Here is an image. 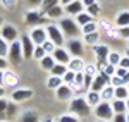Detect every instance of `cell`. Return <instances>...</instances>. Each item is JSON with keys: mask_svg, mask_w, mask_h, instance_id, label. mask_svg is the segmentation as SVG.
I'll return each mask as SVG.
<instances>
[{"mask_svg": "<svg viewBox=\"0 0 129 122\" xmlns=\"http://www.w3.org/2000/svg\"><path fill=\"white\" fill-rule=\"evenodd\" d=\"M59 28L62 31V34L66 36V38H79L81 33V28L78 26V22L74 19H71V17H62L59 19Z\"/></svg>", "mask_w": 129, "mask_h": 122, "instance_id": "cell-1", "label": "cell"}, {"mask_svg": "<svg viewBox=\"0 0 129 122\" xmlns=\"http://www.w3.org/2000/svg\"><path fill=\"white\" fill-rule=\"evenodd\" d=\"M69 110H71V113H74L76 117H88L89 112H91L86 98H83V96H76V98L71 100Z\"/></svg>", "mask_w": 129, "mask_h": 122, "instance_id": "cell-2", "label": "cell"}, {"mask_svg": "<svg viewBox=\"0 0 129 122\" xmlns=\"http://www.w3.org/2000/svg\"><path fill=\"white\" fill-rule=\"evenodd\" d=\"M47 36H48L50 41L55 43V47H64V43H66V36L62 34L59 24L48 22V24H47Z\"/></svg>", "mask_w": 129, "mask_h": 122, "instance_id": "cell-3", "label": "cell"}, {"mask_svg": "<svg viewBox=\"0 0 129 122\" xmlns=\"http://www.w3.org/2000/svg\"><path fill=\"white\" fill-rule=\"evenodd\" d=\"M7 60L9 64L12 65H19L21 62L24 60V57H22V48H21V41L16 40L12 41L9 45V55H7Z\"/></svg>", "mask_w": 129, "mask_h": 122, "instance_id": "cell-4", "label": "cell"}, {"mask_svg": "<svg viewBox=\"0 0 129 122\" xmlns=\"http://www.w3.org/2000/svg\"><path fill=\"white\" fill-rule=\"evenodd\" d=\"M95 115L98 117V120H112L114 119V110H112V105L110 102H100L96 107H95Z\"/></svg>", "mask_w": 129, "mask_h": 122, "instance_id": "cell-5", "label": "cell"}, {"mask_svg": "<svg viewBox=\"0 0 129 122\" xmlns=\"http://www.w3.org/2000/svg\"><path fill=\"white\" fill-rule=\"evenodd\" d=\"M66 50L69 52L71 57H83V53H84L83 41L79 38H69V40H66Z\"/></svg>", "mask_w": 129, "mask_h": 122, "instance_id": "cell-6", "label": "cell"}, {"mask_svg": "<svg viewBox=\"0 0 129 122\" xmlns=\"http://www.w3.org/2000/svg\"><path fill=\"white\" fill-rule=\"evenodd\" d=\"M24 21H26V24H29V26H38V24L47 22V16H45V12H43V10L33 9V10H29V12H26Z\"/></svg>", "mask_w": 129, "mask_h": 122, "instance_id": "cell-7", "label": "cell"}, {"mask_svg": "<svg viewBox=\"0 0 129 122\" xmlns=\"http://www.w3.org/2000/svg\"><path fill=\"white\" fill-rule=\"evenodd\" d=\"M0 36L7 41V43H12V41L17 40L19 31H17L16 26H12V24H9V22H4V24H2V28H0Z\"/></svg>", "mask_w": 129, "mask_h": 122, "instance_id": "cell-8", "label": "cell"}, {"mask_svg": "<svg viewBox=\"0 0 129 122\" xmlns=\"http://www.w3.org/2000/svg\"><path fill=\"white\" fill-rule=\"evenodd\" d=\"M109 84H110V77L105 74V72L100 71L98 74L93 77V83H91V88H89V90H91V91H98L100 93L105 86H109Z\"/></svg>", "mask_w": 129, "mask_h": 122, "instance_id": "cell-9", "label": "cell"}, {"mask_svg": "<svg viewBox=\"0 0 129 122\" xmlns=\"http://www.w3.org/2000/svg\"><path fill=\"white\" fill-rule=\"evenodd\" d=\"M21 48H22V57L24 59H33V52H35V43L29 38V34H22L21 36Z\"/></svg>", "mask_w": 129, "mask_h": 122, "instance_id": "cell-10", "label": "cell"}, {"mask_svg": "<svg viewBox=\"0 0 129 122\" xmlns=\"http://www.w3.org/2000/svg\"><path fill=\"white\" fill-rule=\"evenodd\" d=\"M10 98H12V102H16V103L26 102V100L33 98V90H29V88H16L14 91L10 93Z\"/></svg>", "mask_w": 129, "mask_h": 122, "instance_id": "cell-11", "label": "cell"}, {"mask_svg": "<svg viewBox=\"0 0 129 122\" xmlns=\"http://www.w3.org/2000/svg\"><path fill=\"white\" fill-rule=\"evenodd\" d=\"M28 34H29V38L33 40V43H35V45H43L45 41L48 40V36H47V29H45V28H41V26L33 28Z\"/></svg>", "mask_w": 129, "mask_h": 122, "instance_id": "cell-12", "label": "cell"}, {"mask_svg": "<svg viewBox=\"0 0 129 122\" xmlns=\"http://www.w3.org/2000/svg\"><path fill=\"white\" fill-rule=\"evenodd\" d=\"M52 57H53V60L57 62V64H64V65H67L69 60L72 59L69 55V52L66 50L64 47H57V48L53 50V53H52Z\"/></svg>", "mask_w": 129, "mask_h": 122, "instance_id": "cell-13", "label": "cell"}, {"mask_svg": "<svg viewBox=\"0 0 129 122\" xmlns=\"http://www.w3.org/2000/svg\"><path fill=\"white\" fill-rule=\"evenodd\" d=\"M72 88H71L69 84H62L60 88L55 90V98L59 100V102H67V100H72Z\"/></svg>", "mask_w": 129, "mask_h": 122, "instance_id": "cell-14", "label": "cell"}, {"mask_svg": "<svg viewBox=\"0 0 129 122\" xmlns=\"http://www.w3.org/2000/svg\"><path fill=\"white\" fill-rule=\"evenodd\" d=\"M17 83H19V76L12 71V69H5L4 71V84L7 88H16Z\"/></svg>", "mask_w": 129, "mask_h": 122, "instance_id": "cell-15", "label": "cell"}, {"mask_svg": "<svg viewBox=\"0 0 129 122\" xmlns=\"http://www.w3.org/2000/svg\"><path fill=\"white\" fill-rule=\"evenodd\" d=\"M64 10H66V14L78 16V14H81V12H84V5H83V2H81V0H74V2H71L69 5H66Z\"/></svg>", "mask_w": 129, "mask_h": 122, "instance_id": "cell-16", "label": "cell"}, {"mask_svg": "<svg viewBox=\"0 0 129 122\" xmlns=\"http://www.w3.org/2000/svg\"><path fill=\"white\" fill-rule=\"evenodd\" d=\"M84 60H83V57H72L67 64V69L72 72H83L84 71Z\"/></svg>", "mask_w": 129, "mask_h": 122, "instance_id": "cell-17", "label": "cell"}, {"mask_svg": "<svg viewBox=\"0 0 129 122\" xmlns=\"http://www.w3.org/2000/svg\"><path fill=\"white\" fill-rule=\"evenodd\" d=\"M66 14V10H64V7L62 5H55V7H52V9L45 10V16L48 17V19H62V16Z\"/></svg>", "mask_w": 129, "mask_h": 122, "instance_id": "cell-18", "label": "cell"}, {"mask_svg": "<svg viewBox=\"0 0 129 122\" xmlns=\"http://www.w3.org/2000/svg\"><path fill=\"white\" fill-rule=\"evenodd\" d=\"M112 110L114 113H127V107H126V100H117V98H114L112 102Z\"/></svg>", "mask_w": 129, "mask_h": 122, "instance_id": "cell-19", "label": "cell"}, {"mask_svg": "<svg viewBox=\"0 0 129 122\" xmlns=\"http://www.w3.org/2000/svg\"><path fill=\"white\" fill-rule=\"evenodd\" d=\"M100 95H102V102H112L115 98V88L112 84H109L100 91Z\"/></svg>", "mask_w": 129, "mask_h": 122, "instance_id": "cell-20", "label": "cell"}, {"mask_svg": "<svg viewBox=\"0 0 129 122\" xmlns=\"http://www.w3.org/2000/svg\"><path fill=\"white\" fill-rule=\"evenodd\" d=\"M86 102H88L89 107H93V108H95V107L102 102V95H100L98 91H91V90H89V91L86 93Z\"/></svg>", "mask_w": 129, "mask_h": 122, "instance_id": "cell-21", "label": "cell"}, {"mask_svg": "<svg viewBox=\"0 0 129 122\" xmlns=\"http://www.w3.org/2000/svg\"><path fill=\"white\" fill-rule=\"evenodd\" d=\"M45 83H47V88L53 90V91H55L57 88H60V86L64 84L62 77H59V76H52V74H50L48 77H47V81H45Z\"/></svg>", "mask_w": 129, "mask_h": 122, "instance_id": "cell-22", "label": "cell"}, {"mask_svg": "<svg viewBox=\"0 0 129 122\" xmlns=\"http://www.w3.org/2000/svg\"><path fill=\"white\" fill-rule=\"evenodd\" d=\"M55 64H57V62L53 60V57H52V55H45V57L40 60V67L43 69V71H48L50 72V71H52V67H53Z\"/></svg>", "mask_w": 129, "mask_h": 122, "instance_id": "cell-23", "label": "cell"}, {"mask_svg": "<svg viewBox=\"0 0 129 122\" xmlns=\"http://www.w3.org/2000/svg\"><path fill=\"white\" fill-rule=\"evenodd\" d=\"M115 26H117V28L129 26V10H122L119 16L115 17Z\"/></svg>", "mask_w": 129, "mask_h": 122, "instance_id": "cell-24", "label": "cell"}, {"mask_svg": "<svg viewBox=\"0 0 129 122\" xmlns=\"http://www.w3.org/2000/svg\"><path fill=\"white\" fill-rule=\"evenodd\" d=\"M83 40H84V43H86V45H91V47L98 45V40H100V31L89 33V34H83Z\"/></svg>", "mask_w": 129, "mask_h": 122, "instance_id": "cell-25", "label": "cell"}, {"mask_svg": "<svg viewBox=\"0 0 129 122\" xmlns=\"http://www.w3.org/2000/svg\"><path fill=\"white\" fill-rule=\"evenodd\" d=\"M74 21L78 22V26H79V28H83L84 24H88V22H91V21H93V17L89 16V14L86 12V10H84V12H81V14H78Z\"/></svg>", "mask_w": 129, "mask_h": 122, "instance_id": "cell-26", "label": "cell"}, {"mask_svg": "<svg viewBox=\"0 0 129 122\" xmlns=\"http://www.w3.org/2000/svg\"><path fill=\"white\" fill-rule=\"evenodd\" d=\"M69 71L67 69V65H64V64H55L53 67H52V71H50V74L52 76H59V77H64V74Z\"/></svg>", "mask_w": 129, "mask_h": 122, "instance_id": "cell-27", "label": "cell"}, {"mask_svg": "<svg viewBox=\"0 0 129 122\" xmlns=\"http://www.w3.org/2000/svg\"><path fill=\"white\" fill-rule=\"evenodd\" d=\"M19 122H40V119H38V115L33 112V110H28V112H24L21 115Z\"/></svg>", "mask_w": 129, "mask_h": 122, "instance_id": "cell-28", "label": "cell"}, {"mask_svg": "<svg viewBox=\"0 0 129 122\" xmlns=\"http://www.w3.org/2000/svg\"><path fill=\"white\" fill-rule=\"evenodd\" d=\"M115 98H117V100H127L129 98L127 86H117V88H115Z\"/></svg>", "mask_w": 129, "mask_h": 122, "instance_id": "cell-29", "label": "cell"}, {"mask_svg": "<svg viewBox=\"0 0 129 122\" xmlns=\"http://www.w3.org/2000/svg\"><path fill=\"white\" fill-rule=\"evenodd\" d=\"M120 59H122V55H120L119 52H110V53H109V59H107V62H109L110 65H115V67H119Z\"/></svg>", "mask_w": 129, "mask_h": 122, "instance_id": "cell-30", "label": "cell"}, {"mask_svg": "<svg viewBox=\"0 0 129 122\" xmlns=\"http://www.w3.org/2000/svg\"><path fill=\"white\" fill-rule=\"evenodd\" d=\"M95 31H98V24H96L95 21H91V22L84 24V26L81 28V33H83V34H89V33H95Z\"/></svg>", "mask_w": 129, "mask_h": 122, "instance_id": "cell-31", "label": "cell"}, {"mask_svg": "<svg viewBox=\"0 0 129 122\" xmlns=\"http://www.w3.org/2000/svg\"><path fill=\"white\" fill-rule=\"evenodd\" d=\"M84 74H86V76H91V77H95V76H96V74H98V65H96V64H86V65H84Z\"/></svg>", "mask_w": 129, "mask_h": 122, "instance_id": "cell-32", "label": "cell"}, {"mask_svg": "<svg viewBox=\"0 0 129 122\" xmlns=\"http://www.w3.org/2000/svg\"><path fill=\"white\" fill-rule=\"evenodd\" d=\"M55 122H79V117H76L74 113H64Z\"/></svg>", "mask_w": 129, "mask_h": 122, "instance_id": "cell-33", "label": "cell"}, {"mask_svg": "<svg viewBox=\"0 0 129 122\" xmlns=\"http://www.w3.org/2000/svg\"><path fill=\"white\" fill-rule=\"evenodd\" d=\"M86 12H88L91 17H96L100 12H102V7H100V4L96 2V4H93V5H89V7H86Z\"/></svg>", "mask_w": 129, "mask_h": 122, "instance_id": "cell-34", "label": "cell"}, {"mask_svg": "<svg viewBox=\"0 0 129 122\" xmlns=\"http://www.w3.org/2000/svg\"><path fill=\"white\" fill-rule=\"evenodd\" d=\"M9 45L10 43H7V41L0 36V57H5L7 59V55H9Z\"/></svg>", "mask_w": 129, "mask_h": 122, "instance_id": "cell-35", "label": "cell"}, {"mask_svg": "<svg viewBox=\"0 0 129 122\" xmlns=\"http://www.w3.org/2000/svg\"><path fill=\"white\" fill-rule=\"evenodd\" d=\"M45 55H47V53H45V50H43V47H41V45H36V47H35V52H33V59L41 60Z\"/></svg>", "mask_w": 129, "mask_h": 122, "instance_id": "cell-36", "label": "cell"}, {"mask_svg": "<svg viewBox=\"0 0 129 122\" xmlns=\"http://www.w3.org/2000/svg\"><path fill=\"white\" fill-rule=\"evenodd\" d=\"M41 47H43V50H45V53H47V55H52V53H53V50L57 48V47H55V43H53V41H50V40H47L43 45H41Z\"/></svg>", "mask_w": 129, "mask_h": 122, "instance_id": "cell-37", "label": "cell"}, {"mask_svg": "<svg viewBox=\"0 0 129 122\" xmlns=\"http://www.w3.org/2000/svg\"><path fill=\"white\" fill-rule=\"evenodd\" d=\"M74 79H76V72H72V71H67L66 74H64V77H62L64 84H72Z\"/></svg>", "mask_w": 129, "mask_h": 122, "instance_id": "cell-38", "label": "cell"}, {"mask_svg": "<svg viewBox=\"0 0 129 122\" xmlns=\"http://www.w3.org/2000/svg\"><path fill=\"white\" fill-rule=\"evenodd\" d=\"M60 0H43V5H41V10L45 12V10L52 9V7H55V5H59Z\"/></svg>", "mask_w": 129, "mask_h": 122, "instance_id": "cell-39", "label": "cell"}, {"mask_svg": "<svg viewBox=\"0 0 129 122\" xmlns=\"http://www.w3.org/2000/svg\"><path fill=\"white\" fill-rule=\"evenodd\" d=\"M115 69H117L115 65H110V64H107V65H103V69H102V72H105V74H107L109 77H112V76L115 74ZM98 72H100V71H98Z\"/></svg>", "mask_w": 129, "mask_h": 122, "instance_id": "cell-40", "label": "cell"}, {"mask_svg": "<svg viewBox=\"0 0 129 122\" xmlns=\"http://www.w3.org/2000/svg\"><path fill=\"white\" fill-rule=\"evenodd\" d=\"M117 31H119V38H122V40H129V26L117 28Z\"/></svg>", "mask_w": 129, "mask_h": 122, "instance_id": "cell-41", "label": "cell"}, {"mask_svg": "<svg viewBox=\"0 0 129 122\" xmlns=\"http://www.w3.org/2000/svg\"><path fill=\"white\" fill-rule=\"evenodd\" d=\"M26 2L33 9H41V5H43V0H26Z\"/></svg>", "mask_w": 129, "mask_h": 122, "instance_id": "cell-42", "label": "cell"}, {"mask_svg": "<svg viewBox=\"0 0 129 122\" xmlns=\"http://www.w3.org/2000/svg\"><path fill=\"white\" fill-rule=\"evenodd\" d=\"M16 2H17V0H0L2 7H5V9H12V7L16 5Z\"/></svg>", "mask_w": 129, "mask_h": 122, "instance_id": "cell-43", "label": "cell"}, {"mask_svg": "<svg viewBox=\"0 0 129 122\" xmlns=\"http://www.w3.org/2000/svg\"><path fill=\"white\" fill-rule=\"evenodd\" d=\"M91 83H93V77L84 74V83H83V86H84V90H86V91H89V88H91Z\"/></svg>", "mask_w": 129, "mask_h": 122, "instance_id": "cell-44", "label": "cell"}, {"mask_svg": "<svg viewBox=\"0 0 129 122\" xmlns=\"http://www.w3.org/2000/svg\"><path fill=\"white\" fill-rule=\"evenodd\" d=\"M14 103H16V102H14ZM14 103H9V107H7V112H5V115H9V117L16 115L17 108H16V105H14Z\"/></svg>", "mask_w": 129, "mask_h": 122, "instance_id": "cell-45", "label": "cell"}, {"mask_svg": "<svg viewBox=\"0 0 129 122\" xmlns=\"http://www.w3.org/2000/svg\"><path fill=\"white\" fill-rule=\"evenodd\" d=\"M7 107H9V102H7L5 98H0V113L7 112Z\"/></svg>", "mask_w": 129, "mask_h": 122, "instance_id": "cell-46", "label": "cell"}, {"mask_svg": "<svg viewBox=\"0 0 129 122\" xmlns=\"http://www.w3.org/2000/svg\"><path fill=\"white\" fill-rule=\"evenodd\" d=\"M119 67H122V69H127V71H129V57H126V55H124V57L120 59Z\"/></svg>", "mask_w": 129, "mask_h": 122, "instance_id": "cell-47", "label": "cell"}, {"mask_svg": "<svg viewBox=\"0 0 129 122\" xmlns=\"http://www.w3.org/2000/svg\"><path fill=\"white\" fill-rule=\"evenodd\" d=\"M112 122H127L126 120V113H115L114 119H112Z\"/></svg>", "mask_w": 129, "mask_h": 122, "instance_id": "cell-48", "label": "cell"}, {"mask_svg": "<svg viewBox=\"0 0 129 122\" xmlns=\"http://www.w3.org/2000/svg\"><path fill=\"white\" fill-rule=\"evenodd\" d=\"M127 69H122V67H117V69H115V76H119L120 79H122V81H124V76H126V74H127Z\"/></svg>", "mask_w": 129, "mask_h": 122, "instance_id": "cell-49", "label": "cell"}, {"mask_svg": "<svg viewBox=\"0 0 129 122\" xmlns=\"http://www.w3.org/2000/svg\"><path fill=\"white\" fill-rule=\"evenodd\" d=\"M5 69H9V60L5 57H0V71H5Z\"/></svg>", "mask_w": 129, "mask_h": 122, "instance_id": "cell-50", "label": "cell"}, {"mask_svg": "<svg viewBox=\"0 0 129 122\" xmlns=\"http://www.w3.org/2000/svg\"><path fill=\"white\" fill-rule=\"evenodd\" d=\"M83 2V5H84V9L89 7V5H93V4H96V0H81Z\"/></svg>", "mask_w": 129, "mask_h": 122, "instance_id": "cell-51", "label": "cell"}, {"mask_svg": "<svg viewBox=\"0 0 129 122\" xmlns=\"http://www.w3.org/2000/svg\"><path fill=\"white\" fill-rule=\"evenodd\" d=\"M71 2H74V0H60V5H62V7H66V5H69Z\"/></svg>", "mask_w": 129, "mask_h": 122, "instance_id": "cell-52", "label": "cell"}, {"mask_svg": "<svg viewBox=\"0 0 129 122\" xmlns=\"http://www.w3.org/2000/svg\"><path fill=\"white\" fill-rule=\"evenodd\" d=\"M4 95H5V88L0 86V98H4Z\"/></svg>", "mask_w": 129, "mask_h": 122, "instance_id": "cell-53", "label": "cell"}, {"mask_svg": "<svg viewBox=\"0 0 129 122\" xmlns=\"http://www.w3.org/2000/svg\"><path fill=\"white\" fill-rule=\"evenodd\" d=\"M0 86H4V71H0Z\"/></svg>", "mask_w": 129, "mask_h": 122, "instance_id": "cell-54", "label": "cell"}, {"mask_svg": "<svg viewBox=\"0 0 129 122\" xmlns=\"http://www.w3.org/2000/svg\"><path fill=\"white\" fill-rule=\"evenodd\" d=\"M43 122H55V120H53V119H45Z\"/></svg>", "mask_w": 129, "mask_h": 122, "instance_id": "cell-55", "label": "cell"}, {"mask_svg": "<svg viewBox=\"0 0 129 122\" xmlns=\"http://www.w3.org/2000/svg\"><path fill=\"white\" fill-rule=\"evenodd\" d=\"M126 107H127V112H129V98L126 100Z\"/></svg>", "mask_w": 129, "mask_h": 122, "instance_id": "cell-56", "label": "cell"}, {"mask_svg": "<svg viewBox=\"0 0 129 122\" xmlns=\"http://www.w3.org/2000/svg\"><path fill=\"white\" fill-rule=\"evenodd\" d=\"M126 120H127V122H129V112H127V113H126Z\"/></svg>", "mask_w": 129, "mask_h": 122, "instance_id": "cell-57", "label": "cell"}, {"mask_svg": "<svg viewBox=\"0 0 129 122\" xmlns=\"http://www.w3.org/2000/svg\"><path fill=\"white\" fill-rule=\"evenodd\" d=\"M2 24H4V21H2V17H0V28H2Z\"/></svg>", "mask_w": 129, "mask_h": 122, "instance_id": "cell-58", "label": "cell"}, {"mask_svg": "<svg viewBox=\"0 0 129 122\" xmlns=\"http://www.w3.org/2000/svg\"><path fill=\"white\" fill-rule=\"evenodd\" d=\"M126 57H129V48H127V52H126Z\"/></svg>", "mask_w": 129, "mask_h": 122, "instance_id": "cell-59", "label": "cell"}, {"mask_svg": "<svg viewBox=\"0 0 129 122\" xmlns=\"http://www.w3.org/2000/svg\"><path fill=\"white\" fill-rule=\"evenodd\" d=\"M98 122H109V120H98Z\"/></svg>", "mask_w": 129, "mask_h": 122, "instance_id": "cell-60", "label": "cell"}, {"mask_svg": "<svg viewBox=\"0 0 129 122\" xmlns=\"http://www.w3.org/2000/svg\"><path fill=\"white\" fill-rule=\"evenodd\" d=\"M127 48H129V40H127Z\"/></svg>", "mask_w": 129, "mask_h": 122, "instance_id": "cell-61", "label": "cell"}, {"mask_svg": "<svg viewBox=\"0 0 129 122\" xmlns=\"http://www.w3.org/2000/svg\"><path fill=\"white\" fill-rule=\"evenodd\" d=\"M127 90H129V84H127Z\"/></svg>", "mask_w": 129, "mask_h": 122, "instance_id": "cell-62", "label": "cell"}, {"mask_svg": "<svg viewBox=\"0 0 129 122\" xmlns=\"http://www.w3.org/2000/svg\"><path fill=\"white\" fill-rule=\"evenodd\" d=\"M4 122H5V120H4Z\"/></svg>", "mask_w": 129, "mask_h": 122, "instance_id": "cell-63", "label": "cell"}]
</instances>
